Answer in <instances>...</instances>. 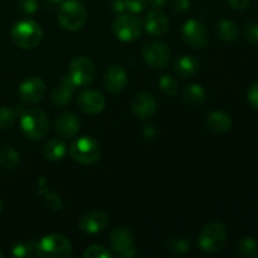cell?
Masks as SVG:
<instances>
[{"instance_id": "6da1fadb", "label": "cell", "mask_w": 258, "mask_h": 258, "mask_svg": "<svg viewBox=\"0 0 258 258\" xmlns=\"http://www.w3.org/2000/svg\"><path fill=\"white\" fill-rule=\"evenodd\" d=\"M13 42L22 49H33L42 42L43 30L33 19L19 20L12 28Z\"/></svg>"}, {"instance_id": "7a4b0ae2", "label": "cell", "mask_w": 258, "mask_h": 258, "mask_svg": "<svg viewBox=\"0 0 258 258\" xmlns=\"http://www.w3.org/2000/svg\"><path fill=\"white\" fill-rule=\"evenodd\" d=\"M72 244L62 234H48L35 244V256L42 258H68L72 256Z\"/></svg>"}, {"instance_id": "3957f363", "label": "cell", "mask_w": 258, "mask_h": 258, "mask_svg": "<svg viewBox=\"0 0 258 258\" xmlns=\"http://www.w3.org/2000/svg\"><path fill=\"white\" fill-rule=\"evenodd\" d=\"M20 126L25 136L32 140H42L49 133V118L44 111L39 108H30L22 115Z\"/></svg>"}, {"instance_id": "277c9868", "label": "cell", "mask_w": 258, "mask_h": 258, "mask_svg": "<svg viewBox=\"0 0 258 258\" xmlns=\"http://www.w3.org/2000/svg\"><path fill=\"white\" fill-rule=\"evenodd\" d=\"M227 242V228L222 222L214 221L206 224L199 232L198 246L207 253L221 251Z\"/></svg>"}, {"instance_id": "5b68a950", "label": "cell", "mask_w": 258, "mask_h": 258, "mask_svg": "<svg viewBox=\"0 0 258 258\" xmlns=\"http://www.w3.org/2000/svg\"><path fill=\"white\" fill-rule=\"evenodd\" d=\"M58 20L66 30L76 32L87 22V10L78 0H66L58 9Z\"/></svg>"}, {"instance_id": "8992f818", "label": "cell", "mask_w": 258, "mask_h": 258, "mask_svg": "<svg viewBox=\"0 0 258 258\" xmlns=\"http://www.w3.org/2000/svg\"><path fill=\"white\" fill-rule=\"evenodd\" d=\"M70 155L77 163L83 165H92L101 156L100 144L92 136L78 138L71 144Z\"/></svg>"}, {"instance_id": "52a82bcc", "label": "cell", "mask_w": 258, "mask_h": 258, "mask_svg": "<svg viewBox=\"0 0 258 258\" xmlns=\"http://www.w3.org/2000/svg\"><path fill=\"white\" fill-rule=\"evenodd\" d=\"M96 70L92 60L85 55L75 57L68 67V77L75 83L76 87L87 86L95 80Z\"/></svg>"}, {"instance_id": "ba28073f", "label": "cell", "mask_w": 258, "mask_h": 258, "mask_svg": "<svg viewBox=\"0 0 258 258\" xmlns=\"http://www.w3.org/2000/svg\"><path fill=\"white\" fill-rule=\"evenodd\" d=\"M110 247L118 256L125 258H133L136 254L135 244H134V233L127 227H116L110 234Z\"/></svg>"}, {"instance_id": "9c48e42d", "label": "cell", "mask_w": 258, "mask_h": 258, "mask_svg": "<svg viewBox=\"0 0 258 258\" xmlns=\"http://www.w3.org/2000/svg\"><path fill=\"white\" fill-rule=\"evenodd\" d=\"M112 30L116 37L122 42H133L141 35L143 23L135 15L123 14L116 18Z\"/></svg>"}, {"instance_id": "30bf717a", "label": "cell", "mask_w": 258, "mask_h": 258, "mask_svg": "<svg viewBox=\"0 0 258 258\" xmlns=\"http://www.w3.org/2000/svg\"><path fill=\"white\" fill-rule=\"evenodd\" d=\"M143 57L145 62L150 67L155 70H161L169 64L171 52L168 44L160 40H151L144 44L143 47Z\"/></svg>"}, {"instance_id": "8fae6325", "label": "cell", "mask_w": 258, "mask_h": 258, "mask_svg": "<svg viewBox=\"0 0 258 258\" xmlns=\"http://www.w3.org/2000/svg\"><path fill=\"white\" fill-rule=\"evenodd\" d=\"M184 42L193 48H204L209 42V33L206 25L197 19H189L181 29Z\"/></svg>"}, {"instance_id": "7c38bea8", "label": "cell", "mask_w": 258, "mask_h": 258, "mask_svg": "<svg viewBox=\"0 0 258 258\" xmlns=\"http://www.w3.org/2000/svg\"><path fill=\"white\" fill-rule=\"evenodd\" d=\"M45 83L39 77H29L23 81L19 87V96L24 102L34 105L40 102L45 96Z\"/></svg>"}, {"instance_id": "4fadbf2b", "label": "cell", "mask_w": 258, "mask_h": 258, "mask_svg": "<svg viewBox=\"0 0 258 258\" xmlns=\"http://www.w3.org/2000/svg\"><path fill=\"white\" fill-rule=\"evenodd\" d=\"M78 107L88 115H97L105 108L106 100L101 92L96 90H85L78 95Z\"/></svg>"}, {"instance_id": "5bb4252c", "label": "cell", "mask_w": 258, "mask_h": 258, "mask_svg": "<svg viewBox=\"0 0 258 258\" xmlns=\"http://www.w3.org/2000/svg\"><path fill=\"white\" fill-rule=\"evenodd\" d=\"M108 217L102 211H91L86 213L78 222V227L81 231L88 234H96L102 232L107 227Z\"/></svg>"}, {"instance_id": "9a60e30c", "label": "cell", "mask_w": 258, "mask_h": 258, "mask_svg": "<svg viewBox=\"0 0 258 258\" xmlns=\"http://www.w3.org/2000/svg\"><path fill=\"white\" fill-rule=\"evenodd\" d=\"M131 107H133V112L136 117L145 120V118H150L155 115L156 100L149 92L136 93L133 103H131Z\"/></svg>"}, {"instance_id": "2e32d148", "label": "cell", "mask_w": 258, "mask_h": 258, "mask_svg": "<svg viewBox=\"0 0 258 258\" xmlns=\"http://www.w3.org/2000/svg\"><path fill=\"white\" fill-rule=\"evenodd\" d=\"M103 85L111 93H118L125 90L127 85V73L121 66L112 64L106 70Z\"/></svg>"}, {"instance_id": "e0dca14e", "label": "cell", "mask_w": 258, "mask_h": 258, "mask_svg": "<svg viewBox=\"0 0 258 258\" xmlns=\"http://www.w3.org/2000/svg\"><path fill=\"white\" fill-rule=\"evenodd\" d=\"M169 27H170V22H169L168 17L159 9L150 10L144 20L145 30L154 37L164 35L169 30Z\"/></svg>"}, {"instance_id": "ac0fdd59", "label": "cell", "mask_w": 258, "mask_h": 258, "mask_svg": "<svg viewBox=\"0 0 258 258\" xmlns=\"http://www.w3.org/2000/svg\"><path fill=\"white\" fill-rule=\"evenodd\" d=\"M80 120L77 116L72 112H63L55 118L54 127L55 133L60 138H75L80 131Z\"/></svg>"}, {"instance_id": "d6986e66", "label": "cell", "mask_w": 258, "mask_h": 258, "mask_svg": "<svg viewBox=\"0 0 258 258\" xmlns=\"http://www.w3.org/2000/svg\"><path fill=\"white\" fill-rule=\"evenodd\" d=\"M75 83L70 80V77H64L60 80V82L53 88L50 92V102L55 106V107H64L68 105V102L72 98L73 92H75Z\"/></svg>"}, {"instance_id": "ffe728a7", "label": "cell", "mask_w": 258, "mask_h": 258, "mask_svg": "<svg viewBox=\"0 0 258 258\" xmlns=\"http://www.w3.org/2000/svg\"><path fill=\"white\" fill-rule=\"evenodd\" d=\"M206 126L212 133L223 134L232 127V118L223 111H213L207 116Z\"/></svg>"}, {"instance_id": "44dd1931", "label": "cell", "mask_w": 258, "mask_h": 258, "mask_svg": "<svg viewBox=\"0 0 258 258\" xmlns=\"http://www.w3.org/2000/svg\"><path fill=\"white\" fill-rule=\"evenodd\" d=\"M201 70V63L193 55H181L178 58L174 66V71L181 78L194 77Z\"/></svg>"}, {"instance_id": "7402d4cb", "label": "cell", "mask_w": 258, "mask_h": 258, "mask_svg": "<svg viewBox=\"0 0 258 258\" xmlns=\"http://www.w3.org/2000/svg\"><path fill=\"white\" fill-rule=\"evenodd\" d=\"M67 154V145L60 139H52L43 148V155L50 161L62 160Z\"/></svg>"}, {"instance_id": "603a6c76", "label": "cell", "mask_w": 258, "mask_h": 258, "mask_svg": "<svg viewBox=\"0 0 258 258\" xmlns=\"http://www.w3.org/2000/svg\"><path fill=\"white\" fill-rule=\"evenodd\" d=\"M183 100L186 105L198 106L202 105L207 100V91L204 87L198 83H193L186 86L183 91Z\"/></svg>"}, {"instance_id": "cb8c5ba5", "label": "cell", "mask_w": 258, "mask_h": 258, "mask_svg": "<svg viewBox=\"0 0 258 258\" xmlns=\"http://www.w3.org/2000/svg\"><path fill=\"white\" fill-rule=\"evenodd\" d=\"M217 37L224 42H233L238 38L239 29L238 25L229 19H222L216 27Z\"/></svg>"}, {"instance_id": "d4e9b609", "label": "cell", "mask_w": 258, "mask_h": 258, "mask_svg": "<svg viewBox=\"0 0 258 258\" xmlns=\"http://www.w3.org/2000/svg\"><path fill=\"white\" fill-rule=\"evenodd\" d=\"M20 155L13 146H3L0 148V165L4 169H15L19 165Z\"/></svg>"}, {"instance_id": "484cf974", "label": "cell", "mask_w": 258, "mask_h": 258, "mask_svg": "<svg viewBox=\"0 0 258 258\" xmlns=\"http://www.w3.org/2000/svg\"><path fill=\"white\" fill-rule=\"evenodd\" d=\"M238 252L247 258H258V242L252 237H243L238 242Z\"/></svg>"}, {"instance_id": "4316f807", "label": "cell", "mask_w": 258, "mask_h": 258, "mask_svg": "<svg viewBox=\"0 0 258 258\" xmlns=\"http://www.w3.org/2000/svg\"><path fill=\"white\" fill-rule=\"evenodd\" d=\"M159 87H160L161 92L164 95L169 96V97H173L178 93L179 91V83L173 76L169 75H164L163 77L159 80Z\"/></svg>"}, {"instance_id": "83f0119b", "label": "cell", "mask_w": 258, "mask_h": 258, "mask_svg": "<svg viewBox=\"0 0 258 258\" xmlns=\"http://www.w3.org/2000/svg\"><path fill=\"white\" fill-rule=\"evenodd\" d=\"M35 244L37 242L34 241H27V242H19L13 247V256L25 258L35 256Z\"/></svg>"}, {"instance_id": "f1b7e54d", "label": "cell", "mask_w": 258, "mask_h": 258, "mask_svg": "<svg viewBox=\"0 0 258 258\" xmlns=\"http://www.w3.org/2000/svg\"><path fill=\"white\" fill-rule=\"evenodd\" d=\"M168 249L173 253L183 254L190 249V242L185 237H174L168 242Z\"/></svg>"}, {"instance_id": "f546056e", "label": "cell", "mask_w": 258, "mask_h": 258, "mask_svg": "<svg viewBox=\"0 0 258 258\" xmlns=\"http://www.w3.org/2000/svg\"><path fill=\"white\" fill-rule=\"evenodd\" d=\"M85 258H113L112 252L101 244H92L83 252Z\"/></svg>"}, {"instance_id": "4dcf8cb0", "label": "cell", "mask_w": 258, "mask_h": 258, "mask_svg": "<svg viewBox=\"0 0 258 258\" xmlns=\"http://www.w3.org/2000/svg\"><path fill=\"white\" fill-rule=\"evenodd\" d=\"M15 122V111L10 107H0V130H9Z\"/></svg>"}, {"instance_id": "1f68e13d", "label": "cell", "mask_w": 258, "mask_h": 258, "mask_svg": "<svg viewBox=\"0 0 258 258\" xmlns=\"http://www.w3.org/2000/svg\"><path fill=\"white\" fill-rule=\"evenodd\" d=\"M244 38L252 44H258V23L248 22L244 25Z\"/></svg>"}, {"instance_id": "d6a6232c", "label": "cell", "mask_w": 258, "mask_h": 258, "mask_svg": "<svg viewBox=\"0 0 258 258\" xmlns=\"http://www.w3.org/2000/svg\"><path fill=\"white\" fill-rule=\"evenodd\" d=\"M43 193H44L45 199H47L48 204H49V206L52 207L53 209H55V211H60V209L63 208L62 199H60L59 196H57L54 191H52V190H49V189L44 188V189H43Z\"/></svg>"}, {"instance_id": "836d02e7", "label": "cell", "mask_w": 258, "mask_h": 258, "mask_svg": "<svg viewBox=\"0 0 258 258\" xmlns=\"http://www.w3.org/2000/svg\"><path fill=\"white\" fill-rule=\"evenodd\" d=\"M18 8L24 14H34L38 9V0H19Z\"/></svg>"}, {"instance_id": "e575fe53", "label": "cell", "mask_w": 258, "mask_h": 258, "mask_svg": "<svg viewBox=\"0 0 258 258\" xmlns=\"http://www.w3.org/2000/svg\"><path fill=\"white\" fill-rule=\"evenodd\" d=\"M123 2L126 9L130 10L131 13H141L148 5V0H123Z\"/></svg>"}, {"instance_id": "d590c367", "label": "cell", "mask_w": 258, "mask_h": 258, "mask_svg": "<svg viewBox=\"0 0 258 258\" xmlns=\"http://www.w3.org/2000/svg\"><path fill=\"white\" fill-rule=\"evenodd\" d=\"M171 8L175 13H185L190 8V0H171Z\"/></svg>"}, {"instance_id": "8d00e7d4", "label": "cell", "mask_w": 258, "mask_h": 258, "mask_svg": "<svg viewBox=\"0 0 258 258\" xmlns=\"http://www.w3.org/2000/svg\"><path fill=\"white\" fill-rule=\"evenodd\" d=\"M248 101L254 108H258V82H254L248 90Z\"/></svg>"}, {"instance_id": "74e56055", "label": "cell", "mask_w": 258, "mask_h": 258, "mask_svg": "<svg viewBox=\"0 0 258 258\" xmlns=\"http://www.w3.org/2000/svg\"><path fill=\"white\" fill-rule=\"evenodd\" d=\"M228 4L236 10H244L249 7L251 0H228Z\"/></svg>"}, {"instance_id": "f35d334b", "label": "cell", "mask_w": 258, "mask_h": 258, "mask_svg": "<svg viewBox=\"0 0 258 258\" xmlns=\"http://www.w3.org/2000/svg\"><path fill=\"white\" fill-rule=\"evenodd\" d=\"M150 5L153 7V9H161L166 5L168 0H149Z\"/></svg>"}, {"instance_id": "ab89813d", "label": "cell", "mask_w": 258, "mask_h": 258, "mask_svg": "<svg viewBox=\"0 0 258 258\" xmlns=\"http://www.w3.org/2000/svg\"><path fill=\"white\" fill-rule=\"evenodd\" d=\"M123 9H126L125 2H123V0H116V2L113 3V10H115L116 13L122 12Z\"/></svg>"}, {"instance_id": "60d3db41", "label": "cell", "mask_w": 258, "mask_h": 258, "mask_svg": "<svg viewBox=\"0 0 258 258\" xmlns=\"http://www.w3.org/2000/svg\"><path fill=\"white\" fill-rule=\"evenodd\" d=\"M49 3H52V4H58V3H60L62 0H48Z\"/></svg>"}, {"instance_id": "b9f144b4", "label": "cell", "mask_w": 258, "mask_h": 258, "mask_svg": "<svg viewBox=\"0 0 258 258\" xmlns=\"http://www.w3.org/2000/svg\"><path fill=\"white\" fill-rule=\"evenodd\" d=\"M2 211H3V203L2 201H0V213H2Z\"/></svg>"}, {"instance_id": "7bdbcfd3", "label": "cell", "mask_w": 258, "mask_h": 258, "mask_svg": "<svg viewBox=\"0 0 258 258\" xmlns=\"http://www.w3.org/2000/svg\"><path fill=\"white\" fill-rule=\"evenodd\" d=\"M3 256H4V253H3V252H2V251H0V258H2Z\"/></svg>"}]
</instances>
